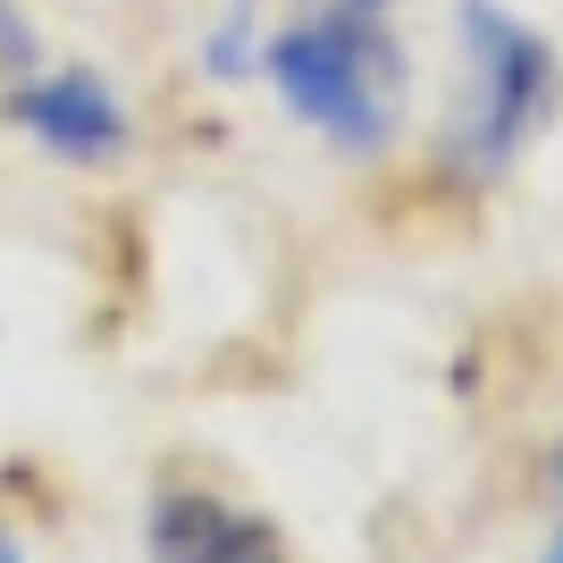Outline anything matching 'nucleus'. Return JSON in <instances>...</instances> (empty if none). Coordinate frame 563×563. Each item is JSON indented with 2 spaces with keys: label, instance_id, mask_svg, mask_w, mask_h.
<instances>
[{
  "label": "nucleus",
  "instance_id": "423d86ee",
  "mask_svg": "<svg viewBox=\"0 0 563 563\" xmlns=\"http://www.w3.org/2000/svg\"><path fill=\"white\" fill-rule=\"evenodd\" d=\"M0 563H25V555H18V547H9V539H0Z\"/></svg>",
  "mask_w": 563,
  "mask_h": 563
},
{
  "label": "nucleus",
  "instance_id": "f03ea898",
  "mask_svg": "<svg viewBox=\"0 0 563 563\" xmlns=\"http://www.w3.org/2000/svg\"><path fill=\"white\" fill-rule=\"evenodd\" d=\"M454 34H463V101L446 118V161L471 186H496L521 161V143L555 118V51L530 18L505 0H454Z\"/></svg>",
  "mask_w": 563,
  "mask_h": 563
},
{
  "label": "nucleus",
  "instance_id": "6e6552de",
  "mask_svg": "<svg viewBox=\"0 0 563 563\" xmlns=\"http://www.w3.org/2000/svg\"><path fill=\"white\" fill-rule=\"evenodd\" d=\"M555 496H563V446H555Z\"/></svg>",
  "mask_w": 563,
  "mask_h": 563
},
{
  "label": "nucleus",
  "instance_id": "f257e3e1",
  "mask_svg": "<svg viewBox=\"0 0 563 563\" xmlns=\"http://www.w3.org/2000/svg\"><path fill=\"white\" fill-rule=\"evenodd\" d=\"M269 85H278L286 118L345 161L387 152L404 126V101H412V68H404L396 34L378 25V9H353V0L303 9L286 25L269 43Z\"/></svg>",
  "mask_w": 563,
  "mask_h": 563
},
{
  "label": "nucleus",
  "instance_id": "20e7f679",
  "mask_svg": "<svg viewBox=\"0 0 563 563\" xmlns=\"http://www.w3.org/2000/svg\"><path fill=\"white\" fill-rule=\"evenodd\" d=\"M143 547H152V563H286L278 530L211 488H161Z\"/></svg>",
  "mask_w": 563,
  "mask_h": 563
},
{
  "label": "nucleus",
  "instance_id": "1a4fd4ad",
  "mask_svg": "<svg viewBox=\"0 0 563 563\" xmlns=\"http://www.w3.org/2000/svg\"><path fill=\"white\" fill-rule=\"evenodd\" d=\"M353 9H387V0H353Z\"/></svg>",
  "mask_w": 563,
  "mask_h": 563
},
{
  "label": "nucleus",
  "instance_id": "39448f33",
  "mask_svg": "<svg viewBox=\"0 0 563 563\" xmlns=\"http://www.w3.org/2000/svg\"><path fill=\"white\" fill-rule=\"evenodd\" d=\"M0 59H34V34H25V18L0 0Z\"/></svg>",
  "mask_w": 563,
  "mask_h": 563
},
{
  "label": "nucleus",
  "instance_id": "7ed1b4c3",
  "mask_svg": "<svg viewBox=\"0 0 563 563\" xmlns=\"http://www.w3.org/2000/svg\"><path fill=\"white\" fill-rule=\"evenodd\" d=\"M9 118H18L43 152H59V161H76V168H101V161H118V152L135 143V118L118 101V85H101L93 68L25 76L18 93H9Z\"/></svg>",
  "mask_w": 563,
  "mask_h": 563
},
{
  "label": "nucleus",
  "instance_id": "0eeeda50",
  "mask_svg": "<svg viewBox=\"0 0 563 563\" xmlns=\"http://www.w3.org/2000/svg\"><path fill=\"white\" fill-rule=\"evenodd\" d=\"M539 563H563V539H555V547H547V555H539Z\"/></svg>",
  "mask_w": 563,
  "mask_h": 563
}]
</instances>
